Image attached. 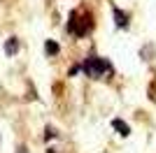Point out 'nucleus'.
Here are the masks:
<instances>
[{
    "mask_svg": "<svg viewBox=\"0 0 156 153\" xmlns=\"http://www.w3.org/2000/svg\"><path fill=\"white\" fill-rule=\"evenodd\" d=\"M117 23H119V25H126V16L119 12V9H117Z\"/></svg>",
    "mask_w": 156,
    "mask_h": 153,
    "instance_id": "nucleus-4",
    "label": "nucleus"
},
{
    "mask_svg": "<svg viewBox=\"0 0 156 153\" xmlns=\"http://www.w3.org/2000/svg\"><path fill=\"white\" fill-rule=\"evenodd\" d=\"M114 127H117V130H119L121 134H128V132H130V130H128V125H126V123L121 121V118H117V121H114Z\"/></svg>",
    "mask_w": 156,
    "mask_h": 153,
    "instance_id": "nucleus-2",
    "label": "nucleus"
},
{
    "mask_svg": "<svg viewBox=\"0 0 156 153\" xmlns=\"http://www.w3.org/2000/svg\"><path fill=\"white\" fill-rule=\"evenodd\" d=\"M14 51H16V42H7V53H14Z\"/></svg>",
    "mask_w": 156,
    "mask_h": 153,
    "instance_id": "nucleus-5",
    "label": "nucleus"
},
{
    "mask_svg": "<svg viewBox=\"0 0 156 153\" xmlns=\"http://www.w3.org/2000/svg\"><path fill=\"white\" fill-rule=\"evenodd\" d=\"M47 51H49V53H56V51H58L56 42H47Z\"/></svg>",
    "mask_w": 156,
    "mask_h": 153,
    "instance_id": "nucleus-3",
    "label": "nucleus"
},
{
    "mask_svg": "<svg viewBox=\"0 0 156 153\" xmlns=\"http://www.w3.org/2000/svg\"><path fill=\"white\" fill-rule=\"evenodd\" d=\"M105 70H107V63H105V60H98V58H89V60L84 63V72L91 74V76L103 74Z\"/></svg>",
    "mask_w": 156,
    "mask_h": 153,
    "instance_id": "nucleus-1",
    "label": "nucleus"
}]
</instances>
